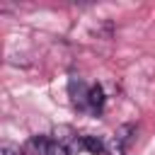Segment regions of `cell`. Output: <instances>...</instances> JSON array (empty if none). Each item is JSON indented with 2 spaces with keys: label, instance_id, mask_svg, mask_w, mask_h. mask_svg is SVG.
<instances>
[{
  "label": "cell",
  "instance_id": "obj_1",
  "mask_svg": "<svg viewBox=\"0 0 155 155\" xmlns=\"http://www.w3.org/2000/svg\"><path fill=\"white\" fill-rule=\"evenodd\" d=\"M85 109H90L92 114H102V109H104V90L99 85H90L87 99H85Z\"/></svg>",
  "mask_w": 155,
  "mask_h": 155
},
{
  "label": "cell",
  "instance_id": "obj_2",
  "mask_svg": "<svg viewBox=\"0 0 155 155\" xmlns=\"http://www.w3.org/2000/svg\"><path fill=\"white\" fill-rule=\"evenodd\" d=\"M80 145H82L85 150L94 153V155H102V153H104V143H102L97 136H80Z\"/></svg>",
  "mask_w": 155,
  "mask_h": 155
},
{
  "label": "cell",
  "instance_id": "obj_3",
  "mask_svg": "<svg viewBox=\"0 0 155 155\" xmlns=\"http://www.w3.org/2000/svg\"><path fill=\"white\" fill-rule=\"evenodd\" d=\"M2 155H22V153H19V148H15V145H2Z\"/></svg>",
  "mask_w": 155,
  "mask_h": 155
}]
</instances>
